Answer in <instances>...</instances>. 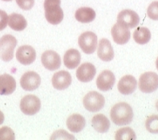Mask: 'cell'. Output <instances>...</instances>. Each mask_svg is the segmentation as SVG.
Listing matches in <instances>:
<instances>
[{"label": "cell", "mask_w": 158, "mask_h": 140, "mask_svg": "<svg viewBox=\"0 0 158 140\" xmlns=\"http://www.w3.org/2000/svg\"><path fill=\"white\" fill-rule=\"evenodd\" d=\"M110 118L113 123L118 126L129 124L133 119V108L127 103L120 102L111 108Z\"/></svg>", "instance_id": "cell-1"}, {"label": "cell", "mask_w": 158, "mask_h": 140, "mask_svg": "<svg viewBox=\"0 0 158 140\" xmlns=\"http://www.w3.org/2000/svg\"><path fill=\"white\" fill-rule=\"evenodd\" d=\"M45 17L49 23L58 25L62 22L64 13L61 7V0H45Z\"/></svg>", "instance_id": "cell-2"}, {"label": "cell", "mask_w": 158, "mask_h": 140, "mask_svg": "<svg viewBox=\"0 0 158 140\" xmlns=\"http://www.w3.org/2000/svg\"><path fill=\"white\" fill-rule=\"evenodd\" d=\"M17 46V39L10 34H6L0 38V59L8 62L14 58V51Z\"/></svg>", "instance_id": "cell-3"}, {"label": "cell", "mask_w": 158, "mask_h": 140, "mask_svg": "<svg viewBox=\"0 0 158 140\" xmlns=\"http://www.w3.org/2000/svg\"><path fill=\"white\" fill-rule=\"evenodd\" d=\"M105 97L99 92L93 91L87 93L83 99V105L87 111L96 112L103 108L105 105Z\"/></svg>", "instance_id": "cell-4"}, {"label": "cell", "mask_w": 158, "mask_h": 140, "mask_svg": "<svg viewBox=\"0 0 158 140\" xmlns=\"http://www.w3.org/2000/svg\"><path fill=\"white\" fill-rule=\"evenodd\" d=\"M139 88L144 93H151L158 89V75L153 72L143 73L139 79Z\"/></svg>", "instance_id": "cell-5"}, {"label": "cell", "mask_w": 158, "mask_h": 140, "mask_svg": "<svg viewBox=\"0 0 158 140\" xmlns=\"http://www.w3.org/2000/svg\"><path fill=\"white\" fill-rule=\"evenodd\" d=\"M78 45L85 54H94L98 46V37L91 31L84 32L79 36Z\"/></svg>", "instance_id": "cell-6"}, {"label": "cell", "mask_w": 158, "mask_h": 140, "mask_svg": "<svg viewBox=\"0 0 158 140\" xmlns=\"http://www.w3.org/2000/svg\"><path fill=\"white\" fill-rule=\"evenodd\" d=\"M40 108V100L35 95H27L22 99L20 102V109L25 115H35L39 112Z\"/></svg>", "instance_id": "cell-7"}, {"label": "cell", "mask_w": 158, "mask_h": 140, "mask_svg": "<svg viewBox=\"0 0 158 140\" xmlns=\"http://www.w3.org/2000/svg\"><path fill=\"white\" fill-rule=\"evenodd\" d=\"M118 23L126 27L128 29L135 28L140 22V17L132 10H124L120 12L118 15Z\"/></svg>", "instance_id": "cell-8"}, {"label": "cell", "mask_w": 158, "mask_h": 140, "mask_svg": "<svg viewBox=\"0 0 158 140\" xmlns=\"http://www.w3.org/2000/svg\"><path fill=\"white\" fill-rule=\"evenodd\" d=\"M41 85L40 76L34 71H28L22 76L20 85L25 91H34Z\"/></svg>", "instance_id": "cell-9"}, {"label": "cell", "mask_w": 158, "mask_h": 140, "mask_svg": "<svg viewBox=\"0 0 158 140\" xmlns=\"http://www.w3.org/2000/svg\"><path fill=\"white\" fill-rule=\"evenodd\" d=\"M16 58L19 63L23 65H29L36 59V51L31 46H22L16 52Z\"/></svg>", "instance_id": "cell-10"}, {"label": "cell", "mask_w": 158, "mask_h": 140, "mask_svg": "<svg viewBox=\"0 0 158 140\" xmlns=\"http://www.w3.org/2000/svg\"><path fill=\"white\" fill-rule=\"evenodd\" d=\"M41 61L43 66L50 71L57 70L61 66V58L59 54L54 50L45 51L42 55Z\"/></svg>", "instance_id": "cell-11"}, {"label": "cell", "mask_w": 158, "mask_h": 140, "mask_svg": "<svg viewBox=\"0 0 158 140\" xmlns=\"http://www.w3.org/2000/svg\"><path fill=\"white\" fill-rule=\"evenodd\" d=\"M96 68L93 64L85 62L79 66L76 72V77L79 81L82 83L89 82L96 75Z\"/></svg>", "instance_id": "cell-12"}, {"label": "cell", "mask_w": 158, "mask_h": 140, "mask_svg": "<svg viewBox=\"0 0 158 140\" xmlns=\"http://www.w3.org/2000/svg\"><path fill=\"white\" fill-rule=\"evenodd\" d=\"M116 78L113 72L110 70H104L99 74L97 78V86L102 92H106L112 89L115 83Z\"/></svg>", "instance_id": "cell-13"}, {"label": "cell", "mask_w": 158, "mask_h": 140, "mask_svg": "<svg viewBox=\"0 0 158 140\" xmlns=\"http://www.w3.org/2000/svg\"><path fill=\"white\" fill-rule=\"evenodd\" d=\"M72 77L70 73L65 70L57 72L52 77V85L57 90L66 89L71 85Z\"/></svg>", "instance_id": "cell-14"}, {"label": "cell", "mask_w": 158, "mask_h": 140, "mask_svg": "<svg viewBox=\"0 0 158 140\" xmlns=\"http://www.w3.org/2000/svg\"><path fill=\"white\" fill-rule=\"evenodd\" d=\"M137 86V81L134 77L132 75L124 76L121 78L118 84V89L122 95L132 94L135 92Z\"/></svg>", "instance_id": "cell-15"}, {"label": "cell", "mask_w": 158, "mask_h": 140, "mask_svg": "<svg viewBox=\"0 0 158 140\" xmlns=\"http://www.w3.org/2000/svg\"><path fill=\"white\" fill-rule=\"evenodd\" d=\"M111 34L114 42L118 45H125L128 42L130 39V31L128 28L120 25L119 23H116L112 27Z\"/></svg>", "instance_id": "cell-16"}, {"label": "cell", "mask_w": 158, "mask_h": 140, "mask_svg": "<svg viewBox=\"0 0 158 140\" xmlns=\"http://www.w3.org/2000/svg\"><path fill=\"white\" fill-rule=\"evenodd\" d=\"M98 56L103 62H110L114 59V49L108 39L103 38L100 40L98 48Z\"/></svg>", "instance_id": "cell-17"}, {"label": "cell", "mask_w": 158, "mask_h": 140, "mask_svg": "<svg viewBox=\"0 0 158 140\" xmlns=\"http://www.w3.org/2000/svg\"><path fill=\"white\" fill-rule=\"evenodd\" d=\"M16 89V81L12 76L4 73L0 75V95L12 94Z\"/></svg>", "instance_id": "cell-18"}, {"label": "cell", "mask_w": 158, "mask_h": 140, "mask_svg": "<svg viewBox=\"0 0 158 140\" xmlns=\"http://www.w3.org/2000/svg\"><path fill=\"white\" fill-rule=\"evenodd\" d=\"M66 126L71 132L78 133L85 127V119L80 114H73L68 117Z\"/></svg>", "instance_id": "cell-19"}, {"label": "cell", "mask_w": 158, "mask_h": 140, "mask_svg": "<svg viewBox=\"0 0 158 140\" xmlns=\"http://www.w3.org/2000/svg\"><path fill=\"white\" fill-rule=\"evenodd\" d=\"M81 54L78 50L70 49L67 50L63 57L64 65L69 69H73L77 67L81 62Z\"/></svg>", "instance_id": "cell-20"}, {"label": "cell", "mask_w": 158, "mask_h": 140, "mask_svg": "<svg viewBox=\"0 0 158 140\" xmlns=\"http://www.w3.org/2000/svg\"><path fill=\"white\" fill-rule=\"evenodd\" d=\"M92 126L99 133H106L110 127V122L103 114H98L92 118Z\"/></svg>", "instance_id": "cell-21"}, {"label": "cell", "mask_w": 158, "mask_h": 140, "mask_svg": "<svg viewBox=\"0 0 158 140\" xmlns=\"http://www.w3.org/2000/svg\"><path fill=\"white\" fill-rule=\"evenodd\" d=\"M8 26L15 31H23L26 29L27 22L23 15L20 14L13 13L8 18Z\"/></svg>", "instance_id": "cell-22"}, {"label": "cell", "mask_w": 158, "mask_h": 140, "mask_svg": "<svg viewBox=\"0 0 158 140\" xmlns=\"http://www.w3.org/2000/svg\"><path fill=\"white\" fill-rule=\"evenodd\" d=\"M96 18V13L90 7H81L75 12V18L81 23H89L93 22Z\"/></svg>", "instance_id": "cell-23"}, {"label": "cell", "mask_w": 158, "mask_h": 140, "mask_svg": "<svg viewBox=\"0 0 158 140\" xmlns=\"http://www.w3.org/2000/svg\"><path fill=\"white\" fill-rule=\"evenodd\" d=\"M133 39L139 45H145L150 41L151 32L146 27H138L133 33Z\"/></svg>", "instance_id": "cell-24"}, {"label": "cell", "mask_w": 158, "mask_h": 140, "mask_svg": "<svg viewBox=\"0 0 158 140\" xmlns=\"http://www.w3.org/2000/svg\"><path fill=\"white\" fill-rule=\"evenodd\" d=\"M134 130L130 127H122L117 130L115 138L117 140H134L136 139Z\"/></svg>", "instance_id": "cell-25"}, {"label": "cell", "mask_w": 158, "mask_h": 140, "mask_svg": "<svg viewBox=\"0 0 158 140\" xmlns=\"http://www.w3.org/2000/svg\"><path fill=\"white\" fill-rule=\"evenodd\" d=\"M145 127L148 132L158 134V115H152L147 118L145 121Z\"/></svg>", "instance_id": "cell-26"}, {"label": "cell", "mask_w": 158, "mask_h": 140, "mask_svg": "<svg viewBox=\"0 0 158 140\" xmlns=\"http://www.w3.org/2000/svg\"><path fill=\"white\" fill-rule=\"evenodd\" d=\"M147 14L152 20H158V1H154L148 6L147 9Z\"/></svg>", "instance_id": "cell-27"}, {"label": "cell", "mask_w": 158, "mask_h": 140, "mask_svg": "<svg viewBox=\"0 0 158 140\" xmlns=\"http://www.w3.org/2000/svg\"><path fill=\"white\" fill-rule=\"evenodd\" d=\"M15 138V133L10 127H2L0 128V140H14Z\"/></svg>", "instance_id": "cell-28"}, {"label": "cell", "mask_w": 158, "mask_h": 140, "mask_svg": "<svg viewBox=\"0 0 158 140\" xmlns=\"http://www.w3.org/2000/svg\"><path fill=\"white\" fill-rule=\"evenodd\" d=\"M18 6L24 10H29L35 5V0H16Z\"/></svg>", "instance_id": "cell-29"}, {"label": "cell", "mask_w": 158, "mask_h": 140, "mask_svg": "<svg viewBox=\"0 0 158 140\" xmlns=\"http://www.w3.org/2000/svg\"><path fill=\"white\" fill-rule=\"evenodd\" d=\"M9 16L4 10H0V31L3 30L7 26Z\"/></svg>", "instance_id": "cell-30"}, {"label": "cell", "mask_w": 158, "mask_h": 140, "mask_svg": "<svg viewBox=\"0 0 158 140\" xmlns=\"http://www.w3.org/2000/svg\"><path fill=\"white\" fill-rule=\"evenodd\" d=\"M50 138L51 139H53V138H74V137L72 136V135H69L65 130H57L56 132H54L53 136Z\"/></svg>", "instance_id": "cell-31"}, {"label": "cell", "mask_w": 158, "mask_h": 140, "mask_svg": "<svg viewBox=\"0 0 158 140\" xmlns=\"http://www.w3.org/2000/svg\"><path fill=\"white\" fill-rule=\"evenodd\" d=\"M4 122V115L2 111H0V125Z\"/></svg>", "instance_id": "cell-32"}, {"label": "cell", "mask_w": 158, "mask_h": 140, "mask_svg": "<svg viewBox=\"0 0 158 140\" xmlns=\"http://www.w3.org/2000/svg\"><path fill=\"white\" fill-rule=\"evenodd\" d=\"M156 69H157V70H158V58L156 61Z\"/></svg>", "instance_id": "cell-33"}, {"label": "cell", "mask_w": 158, "mask_h": 140, "mask_svg": "<svg viewBox=\"0 0 158 140\" xmlns=\"http://www.w3.org/2000/svg\"><path fill=\"white\" fill-rule=\"evenodd\" d=\"M156 110L158 111V100L156 101Z\"/></svg>", "instance_id": "cell-34"}, {"label": "cell", "mask_w": 158, "mask_h": 140, "mask_svg": "<svg viewBox=\"0 0 158 140\" xmlns=\"http://www.w3.org/2000/svg\"><path fill=\"white\" fill-rule=\"evenodd\" d=\"M2 1H5V2H10L11 0H2Z\"/></svg>", "instance_id": "cell-35"}]
</instances>
